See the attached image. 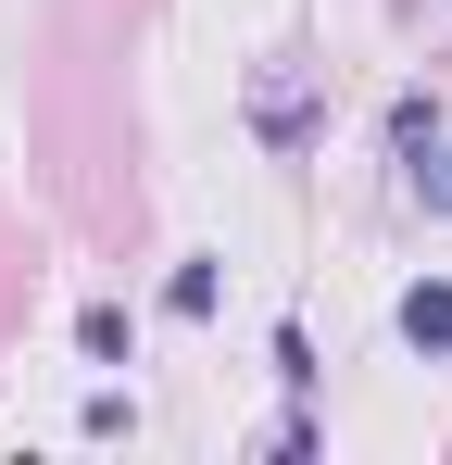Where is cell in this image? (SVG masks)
I'll use <instances>...</instances> for the list:
<instances>
[{
  "label": "cell",
  "mask_w": 452,
  "mask_h": 465,
  "mask_svg": "<svg viewBox=\"0 0 452 465\" xmlns=\"http://www.w3.org/2000/svg\"><path fill=\"white\" fill-rule=\"evenodd\" d=\"M415 202H427V214H452V163H415Z\"/></svg>",
  "instance_id": "obj_6"
},
{
  "label": "cell",
  "mask_w": 452,
  "mask_h": 465,
  "mask_svg": "<svg viewBox=\"0 0 452 465\" xmlns=\"http://www.w3.org/2000/svg\"><path fill=\"white\" fill-rule=\"evenodd\" d=\"M389 327H402L415 352H452V290H440V277H415V290L389 302Z\"/></svg>",
  "instance_id": "obj_1"
},
{
  "label": "cell",
  "mask_w": 452,
  "mask_h": 465,
  "mask_svg": "<svg viewBox=\"0 0 452 465\" xmlns=\"http://www.w3.org/2000/svg\"><path fill=\"white\" fill-rule=\"evenodd\" d=\"M427 139H440V101L402 88V101H389V152H427Z\"/></svg>",
  "instance_id": "obj_3"
},
{
  "label": "cell",
  "mask_w": 452,
  "mask_h": 465,
  "mask_svg": "<svg viewBox=\"0 0 452 465\" xmlns=\"http://www.w3.org/2000/svg\"><path fill=\"white\" fill-rule=\"evenodd\" d=\"M163 314H189V327H201V314H214V264H201V252H189V264H176V277H163Z\"/></svg>",
  "instance_id": "obj_4"
},
{
  "label": "cell",
  "mask_w": 452,
  "mask_h": 465,
  "mask_svg": "<svg viewBox=\"0 0 452 465\" xmlns=\"http://www.w3.org/2000/svg\"><path fill=\"white\" fill-rule=\"evenodd\" d=\"M75 340H88V365H126V314H113V302L75 314Z\"/></svg>",
  "instance_id": "obj_5"
},
{
  "label": "cell",
  "mask_w": 452,
  "mask_h": 465,
  "mask_svg": "<svg viewBox=\"0 0 452 465\" xmlns=\"http://www.w3.org/2000/svg\"><path fill=\"white\" fill-rule=\"evenodd\" d=\"M251 126H264L277 152H301V139L327 126V101H314V88H264V101H251Z\"/></svg>",
  "instance_id": "obj_2"
}]
</instances>
